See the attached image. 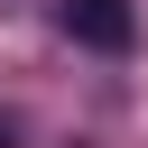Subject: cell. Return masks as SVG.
Segmentation results:
<instances>
[{
  "mask_svg": "<svg viewBox=\"0 0 148 148\" xmlns=\"http://www.w3.org/2000/svg\"><path fill=\"white\" fill-rule=\"evenodd\" d=\"M65 37L92 46V56H130L139 18H130V0H65Z\"/></svg>",
  "mask_w": 148,
  "mask_h": 148,
  "instance_id": "6da1fadb",
  "label": "cell"
},
{
  "mask_svg": "<svg viewBox=\"0 0 148 148\" xmlns=\"http://www.w3.org/2000/svg\"><path fill=\"white\" fill-rule=\"evenodd\" d=\"M0 148H18V130H9V120H0Z\"/></svg>",
  "mask_w": 148,
  "mask_h": 148,
  "instance_id": "7a4b0ae2",
  "label": "cell"
}]
</instances>
